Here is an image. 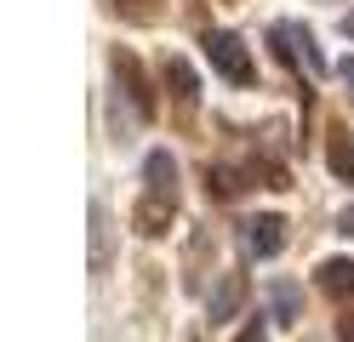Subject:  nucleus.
I'll return each mask as SVG.
<instances>
[{
	"label": "nucleus",
	"mask_w": 354,
	"mask_h": 342,
	"mask_svg": "<svg viewBox=\"0 0 354 342\" xmlns=\"http://www.w3.org/2000/svg\"><path fill=\"white\" fill-rule=\"evenodd\" d=\"M240 245H246V257L269 263V257H280V245H286V222H280L274 211L246 217V222H240Z\"/></svg>",
	"instance_id": "7ed1b4c3"
},
{
	"label": "nucleus",
	"mask_w": 354,
	"mask_h": 342,
	"mask_svg": "<svg viewBox=\"0 0 354 342\" xmlns=\"http://www.w3.org/2000/svg\"><path fill=\"white\" fill-rule=\"evenodd\" d=\"M269 40H274L280 63L303 68L308 80H320V75H326V57H320V46H315V35H308L303 23H274V29H269Z\"/></svg>",
	"instance_id": "f257e3e1"
},
{
	"label": "nucleus",
	"mask_w": 354,
	"mask_h": 342,
	"mask_svg": "<svg viewBox=\"0 0 354 342\" xmlns=\"http://www.w3.org/2000/svg\"><path fill=\"white\" fill-rule=\"evenodd\" d=\"M240 308H246V280H240V274H217V285L206 296V319L212 325H229Z\"/></svg>",
	"instance_id": "20e7f679"
},
{
	"label": "nucleus",
	"mask_w": 354,
	"mask_h": 342,
	"mask_svg": "<svg viewBox=\"0 0 354 342\" xmlns=\"http://www.w3.org/2000/svg\"><path fill=\"white\" fill-rule=\"evenodd\" d=\"M326 160H331V171H337V177L348 182V189H354V143H348L343 131L331 137V149H326Z\"/></svg>",
	"instance_id": "1a4fd4ad"
},
{
	"label": "nucleus",
	"mask_w": 354,
	"mask_h": 342,
	"mask_svg": "<svg viewBox=\"0 0 354 342\" xmlns=\"http://www.w3.org/2000/svg\"><path fill=\"white\" fill-rule=\"evenodd\" d=\"M201 46H206L212 68H217V75H223L229 86H252V80H257V68H252V57H246V46H240L229 29H212Z\"/></svg>",
	"instance_id": "f03ea898"
},
{
	"label": "nucleus",
	"mask_w": 354,
	"mask_h": 342,
	"mask_svg": "<svg viewBox=\"0 0 354 342\" xmlns=\"http://www.w3.org/2000/svg\"><path fill=\"white\" fill-rule=\"evenodd\" d=\"M337 228H343V234L354 240V211H343V217H337Z\"/></svg>",
	"instance_id": "4468645a"
},
{
	"label": "nucleus",
	"mask_w": 354,
	"mask_h": 342,
	"mask_svg": "<svg viewBox=\"0 0 354 342\" xmlns=\"http://www.w3.org/2000/svg\"><path fill=\"white\" fill-rule=\"evenodd\" d=\"M115 80H120V91L131 97L138 120H149V114H154V97H149V86H143V75H138V63H131V52H115Z\"/></svg>",
	"instance_id": "39448f33"
},
{
	"label": "nucleus",
	"mask_w": 354,
	"mask_h": 342,
	"mask_svg": "<svg viewBox=\"0 0 354 342\" xmlns=\"http://www.w3.org/2000/svg\"><path fill=\"white\" fill-rule=\"evenodd\" d=\"M160 222H171V200H143L138 205V228H143V234H160Z\"/></svg>",
	"instance_id": "9d476101"
},
{
	"label": "nucleus",
	"mask_w": 354,
	"mask_h": 342,
	"mask_svg": "<svg viewBox=\"0 0 354 342\" xmlns=\"http://www.w3.org/2000/svg\"><path fill=\"white\" fill-rule=\"evenodd\" d=\"M166 80L177 86V103H194V97H201V80H194V68H189L183 57H166Z\"/></svg>",
	"instance_id": "6e6552de"
},
{
	"label": "nucleus",
	"mask_w": 354,
	"mask_h": 342,
	"mask_svg": "<svg viewBox=\"0 0 354 342\" xmlns=\"http://www.w3.org/2000/svg\"><path fill=\"white\" fill-rule=\"evenodd\" d=\"M240 342H269V336H263V319H252V325L240 331Z\"/></svg>",
	"instance_id": "f8f14e48"
},
{
	"label": "nucleus",
	"mask_w": 354,
	"mask_h": 342,
	"mask_svg": "<svg viewBox=\"0 0 354 342\" xmlns=\"http://www.w3.org/2000/svg\"><path fill=\"white\" fill-rule=\"evenodd\" d=\"M320 285H326L331 296H354V263H348V257L320 263Z\"/></svg>",
	"instance_id": "0eeeda50"
},
{
	"label": "nucleus",
	"mask_w": 354,
	"mask_h": 342,
	"mask_svg": "<svg viewBox=\"0 0 354 342\" xmlns=\"http://www.w3.org/2000/svg\"><path fill=\"white\" fill-rule=\"evenodd\" d=\"M343 35H348V40H354V12H343Z\"/></svg>",
	"instance_id": "dca6fc26"
},
{
	"label": "nucleus",
	"mask_w": 354,
	"mask_h": 342,
	"mask_svg": "<svg viewBox=\"0 0 354 342\" xmlns=\"http://www.w3.org/2000/svg\"><path fill=\"white\" fill-rule=\"evenodd\" d=\"M337 75H343V80L354 86V57H343V63H337Z\"/></svg>",
	"instance_id": "ddd939ff"
},
{
	"label": "nucleus",
	"mask_w": 354,
	"mask_h": 342,
	"mask_svg": "<svg viewBox=\"0 0 354 342\" xmlns=\"http://www.w3.org/2000/svg\"><path fill=\"white\" fill-rule=\"evenodd\" d=\"M143 182H149L154 200H171V194H177V160H171L166 149H154V154L143 160Z\"/></svg>",
	"instance_id": "423d86ee"
},
{
	"label": "nucleus",
	"mask_w": 354,
	"mask_h": 342,
	"mask_svg": "<svg viewBox=\"0 0 354 342\" xmlns=\"http://www.w3.org/2000/svg\"><path fill=\"white\" fill-rule=\"evenodd\" d=\"M269 303H274V319H297V303H303V296H297L292 280H280V285L269 291Z\"/></svg>",
	"instance_id": "9b49d317"
},
{
	"label": "nucleus",
	"mask_w": 354,
	"mask_h": 342,
	"mask_svg": "<svg viewBox=\"0 0 354 342\" xmlns=\"http://www.w3.org/2000/svg\"><path fill=\"white\" fill-rule=\"evenodd\" d=\"M337 336H343V342H354V319H343V325H337Z\"/></svg>",
	"instance_id": "2eb2a0df"
}]
</instances>
